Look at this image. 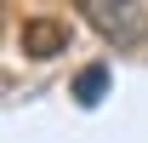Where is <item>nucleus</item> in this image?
Returning <instances> with one entry per match:
<instances>
[{"instance_id": "7ed1b4c3", "label": "nucleus", "mask_w": 148, "mask_h": 143, "mask_svg": "<svg viewBox=\"0 0 148 143\" xmlns=\"http://www.w3.org/2000/svg\"><path fill=\"white\" fill-rule=\"evenodd\" d=\"M108 97V63H86V69L74 74V103L80 109H97Z\"/></svg>"}, {"instance_id": "f03ea898", "label": "nucleus", "mask_w": 148, "mask_h": 143, "mask_svg": "<svg viewBox=\"0 0 148 143\" xmlns=\"http://www.w3.org/2000/svg\"><path fill=\"white\" fill-rule=\"evenodd\" d=\"M63 46H69L63 23H51V17H34V23H23V52H29V57H40V63H46V57H57Z\"/></svg>"}, {"instance_id": "f257e3e1", "label": "nucleus", "mask_w": 148, "mask_h": 143, "mask_svg": "<svg viewBox=\"0 0 148 143\" xmlns=\"http://www.w3.org/2000/svg\"><path fill=\"white\" fill-rule=\"evenodd\" d=\"M80 12L108 46H143L148 40V0H80Z\"/></svg>"}]
</instances>
